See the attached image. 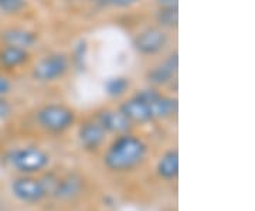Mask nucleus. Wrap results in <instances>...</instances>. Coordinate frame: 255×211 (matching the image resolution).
Returning a JSON list of instances; mask_svg holds the SVG:
<instances>
[{"instance_id": "f257e3e1", "label": "nucleus", "mask_w": 255, "mask_h": 211, "mask_svg": "<svg viewBox=\"0 0 255 211\" xmlns=\"http://www.w3.org/2000/svg\"><path fill=\"white\" fill-rule=\"evenodd\" d=\"M146 156L147 145L145 140L128 132L118 135L108 146L104 155V165L111 172L125 173L142 165Z\"/></svg>"}, {"instance_id": "f03ea898", "label": "nucleus", "mask_w": 255, "mask_h": 211, "mask_svg": "<svg viewBox=\"0 0 255 211\" xmlns=\"http://www.w3.org/2000/svg\"><path fill=\"white\" fill-rule=\"evenodd\" d=\"M50 155L41 147L23 146L6 153L4 162L20 175L34 176L46 170L50 165Z\"/></svg>"}, {"instance_id": "7ed1b4c3", "label": "nucleus", "mask_w": 255, "mask_h": 211, "mask_svg": "<svg viewBox=\"0 0 255 211\" xmlns=\"http://www.w3.org/2000/svg\"><path fill=\"white\" fill-rule=\"evenodd\" d=\"M38 126L50 133H64L71 129L77 120L74 109L64 104H47L37 110Z\"/></svg>"}, {"instance_id": "20e7f679", "label": "nucleus", "mask_w": 255, "mask_h": 211, "mask_svg": "<svg viewBox=\"0 0 255 211\" xmlns=\"http://www.w3.org/2000/svg\"><path fill=\"white\" fill-rule=\"evenodd\" d=\"M70 70V60L63 53H53L40 58L31 70V77L37 83H54L63 78Z\"/></svg>"}, {"instance_id": "39448f33", "label": "nucleus", "mask_w": 255, "mask_h": 211, "mask_svg": "<svg viewBox=\"0 0 255 211\" xmlns=\"http://www.w3.org/2000/svg\"><path fill=\"white\" fill-rule=\"evenodd\" d=\"M10 192L14 199L26 204H37L48 196L46 182L34 176L20 175L10 183Z\"/></svg>"}, {"instance_id": "423d86ee", "label": "nucleus", "mask_w": 255, "mask_h": 211, "mask_svg": "<svg viewBox=\"0 0 255 211\" xmlns=\"http://www.w3.org/2000/svg\"><path fill=\"white\" fill-rule=\"evenodd\" d=\"M135 95L149 105L155 120L172 118L173 115H176L177 108H179L177 100L173 97H167V95L162 94L159 91V88L147 87L143 90H139Z\"/></svg>"}, {"instance_id": "0eeeda50", "label": "nucleus", "mask_w": 255, "mask_h": 211, "mask_svg": "<svg viewBox=\"0 0 255 211\" xmlns=\"http://www.w3.org/2000/svg\"><path fill=\"white\" fill-rule=\"evenodd\" d=\"M167 44H169V36L166 30L160 27H147L139 31L132 38L133 50L146 57L162 53Z\"/></svg>"}, {"instance_id": "6e6552de", "label": "nucleus", "mask_w": 255, "mask_h": 211, "mask_svg": "<svg viewBox=\"0 0 255 211\" xmlns=\"http://www.w3.org/2000/svg\"><path fill=\"white\" fill-rule=\"evenodd\" d=\"M179 68V58L177 53H172L167 55L162 63H159L155 67L149 68L146 73V81L149 83V87L160 88L173 81V78L177 74Z\"/></svg>"}, {"instance_id": "1a4fd4ad", "label": "nucleus", "mask_w": 255, "mask_h": 211, "mask_svg": "<svg viewBox=\"0 0 255 211\" xmlns=\"http://www.w3.org/2000/svg\"><path fill=\"white\" fill-rule=\"evenodd\" d=\"M94 119L100 123L102 129L107 132V135L112 133L117 136L130 132L133 125L121 110L114 108H102L95 113Z\"/></svg>"}, {"instance_id": "9d476101", "label": "nucleus", "mask_w": 255, "mask_h": 211, "mask_svg": "<svg viewBox=\"0 0 255 211\" xmlns=\"http://www.w3.org/2000/svg\"><path fill=\"white\" fill-rule=\"evenodd\" d=\"M77 138H78L80 146L84 150H87V152H97L105 143L107 132L102 129V126L97 120L92 118V119L84 120L80 125Z\"/></svg>"}, {"instance_id": "9b49d317", "label": "nucleus", "mask_w": 255, "mask_h": 211, "mask_svg": "<svg viewBox=\"0 0 255 211\" xmlns=\"http://www.w3.org/2000/svg\"><path fill=\"white\" fill-rule=\"evenodd\" d=\"M118 109L132 123H149V122L155 120L149 105L136 95H132L130 98L125 100L119 105Z\"/></svg>"}, {"instance_id": "f8f14e48", "label": "nucleus", "mask_w": 255, "mask_h": 211, "mask_svg": "<svg viewBox=\"0 0 255 211\" xmlns=\"http://www.w3.org/2000/svg\"><path fill=\"white\" fill-rule=\"evenodd\" d=\"M0 41L4 46H14L30 50L38 41V34L24 27H7L0 31Z\"/></svg>"}, {"instance_id": "ddd939ff", "label": "nucleus", "mask_w": 255, "mask_h": 211, "mask_svg": "<svg viewBox=\"0 0 255 211\" xmlns=\"http://www.w3.org/2000/svg\"><path fill=\"white\" fill-rule=\"evenodd\" d=\"M30 60V53L26 48L4 46L0 48V67L4 70H17L26 65Z\"/></svg>"}, {"instance_id": "4468645a", "label": "nucleus", "mask_w": 255, "mask_h": 211, "mask_svg": "<svg viewBox=\"0 0 255 211\" xmlns=\"http://www.w3.org/2000/svg\"><path fill=\"white\" fill-rule=\"evenodd\" d=\"M156 173L160 179L166 182H172L179 176V152L176 149H170L164 152L157 160Z\"/></svg>"}, {"instance_id": "2eb2a0df", "label": "nucleus", "mask_w": 255, "mask_h": 211, "mask_svg": "<svg viewBox=\"0 0 255 211\" xmlns=\"http://www.w3.org/2000/svg\"><path fill=\"white\" fill-rule=\"evenodd\" d=\"M80 189H81V180L75 176H68V177L61 179V180L58 179L55 182L51 193L58 199H70L75 194H78Z\"/></svg>"}, {"instance_id": "dca6fc26", "label": "nucleus", "mask_w": 255, "mask_h": 211, "mask_svg": "<svg viewBox=\"0 0 255 211\" xmlns=\"http://www.w3.org/2000/svg\"><path fill=\"white\" fill-rule=\"evenodd\" d=\"M157 27L163 30H172L179 24V9L177 6H160L156 11Z\"/></svg>"}, {"instance_id": "f3484780", "label": "nucleus", "mask_w": 255, "mask_h": 211, "mask_svg": "<svg viewBox=\"0 0 255 211\" xmlns=\"http://www.w3.org/2000/svg\"><path fill=\"white\" fill-rule=\"evenodd\" d=\"M130 88V80L124 75H115L108 78L104 83V92L111 98H121L124 97Z\"/></svg>"}, {"instance_id": "a211bd4d", "label": "nucleus", "mask_w": 255, "mask_h": 211, "mask_svg": "<svg viewBox=\"0 0 255 211\" xmlns=\"http://www.w3.org/2000/svg\"><path fill=\"white\" fill-rule=\"evenodd\" d=\"M27 7V0H0V13L6 16H16Z\"/></svg>"}, {"instance_id": "6ab92c4d", "label": "nucleus", "mask_w": 255, "mask_h": 211, "mask_svg": "<svg viewBox=\"0 0 255 211\" xmlns=\"http://www.w3.org/2000/svg\"><path fill=\"white\" fill-rule=\"evenodd\" d=\"M107 7H117V9H128L135 6L140 0H100Z\"/></svg>"}, {"instance_id": "aec40b11", "label": "nucleus", "mask_w": 255, "mask_h": 211, "mask_svg": "<svg viewBox=\"0 0 255 211\" xmlns=\"http://www.w3.org/2000/svg\"><path fill=\"white\" fill-rule=\"evenodd\" d=\"M13 113V105L6 97H0V122L9 119Z\"/></svg>"}, {"instance_id": "412c9836", "label": "nucleus", "mask_w": 255, "mask_h": 211, "mask_svg": "<svg viewBox=\"0 0 255 211\" xmlns=\"http://www.w3.org/2000/svg\"><path fill=\"white\" fill-rule=\"evenodd\" d=\"M13 88V84L10 81L9 78L3 74H0V97H6L11 92Z\"/></svg>"}, {"instance_id": "4be33fe9", "label": "nucleus", "mask_w": 255, "mask_h": 211, "mask_svg": "<svg viewBox=\"0 0 255 211\" xmlns=\"http://www.w3.org/2000/svg\"><path fill=\"white\" fill-rule=\"evenodd\" d=\"M156 3L160 6H177V0H156Z\"/></svg>"}]
</instances>
